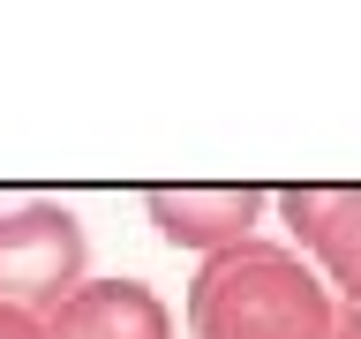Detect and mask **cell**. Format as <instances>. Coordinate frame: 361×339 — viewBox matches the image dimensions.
Listing matches in <instances>:
<instances>
[{"mask_svg": "<svg viewBox=\"0 0 361 339\" xmlns=\"http://www.w3.org/2000/svg\"><path fill=\"white\" fill-rule=\"evenodd\" d=\"M331 339H361V316H354V309H338V324H331Z\"/></svg>", "mask_w": 361, "mask_h": 339, "instance_id": "52a82bcc", "label": "cell"}, {"mask_svg": "<svg viewBox=\"0 0 361 339\" xmlns=\"http://www.w3.org/2000/svg\"><path fill=\"white\" fill-rule=\"evenodd\" d=\"M38 339H173V309L143 279H83L38 316Z\"/></svg>", "mask_w": 361, "mask_h": 339, "instance_id": "277c9868", "label": "cell"}, {"mask_svg": "<svg viewBox=\"0 0 361 339\" xmlns=\"http://www.w3.org/2000/svg\"><path fill=\"white\" fill-rule=\"evenodd\" d=\"M279 211H286V226H293L286 249L331 287L338 309L361 316V189H346V181H309V189H286Z\"/></svg>", "mask_w": 361, "mask_h": 339, "instance_id": "3957f363", "label": "cell"}, {"mask_svg": "<svg viewBox=\"0 0 361 339\" xmlns=\"http://www.w3.org/2000/svg\"><path fill=\"white\" fill-rule=\"evenodd\" d=\"M83 279H90V234L75 211H61V203L0 211V309L45 316Z\"/></svg>", "mask_w": 361, "mask_h": 339, "instance_id": "7a4b0ae2", "label": "cell"}, {"mask_svg": "<svg viewBox=\"0 0 361 339\" xmlns=\"http://www.w3.org/2000/svg\"><path fill=\"white\" fill-rule=\"evenodd\" d=\"M151 226L173 249H196V256H226V249L256 242V219H264V189H151L143 196Z\"/></svg>", "mask_w": 361, "mask_h": 339, "instance_id": "5b68a950", "label": "cell"}, {"mask_svg": "<svg viewBox=\"0 0 361 339\" xmlns=\"http://www.w3.org/2000/svg\"><path fill=\"white\" fill-rule=\"evenodd\" d=\"M338 302L286 242H241L188 279V339H331Z\"/></svg>", "mask_w": 361, "mask_h": 339, "instance_id": "6da1fadb", "label": "cell"}, {"mask_svg": "<svg viewBox=\"0 0 361 339\" xmlns=\"http://www.w3.org/2000/svg\"><path fill=\"white\" fill-rule=\"evenodd\" d=\"M0 339H38V316H23V309H0Z\"/></svg>", "mask_w": 361, "mask_h": 339, "instance_id": "8992f818", "label": "cell"}]
</instances>
